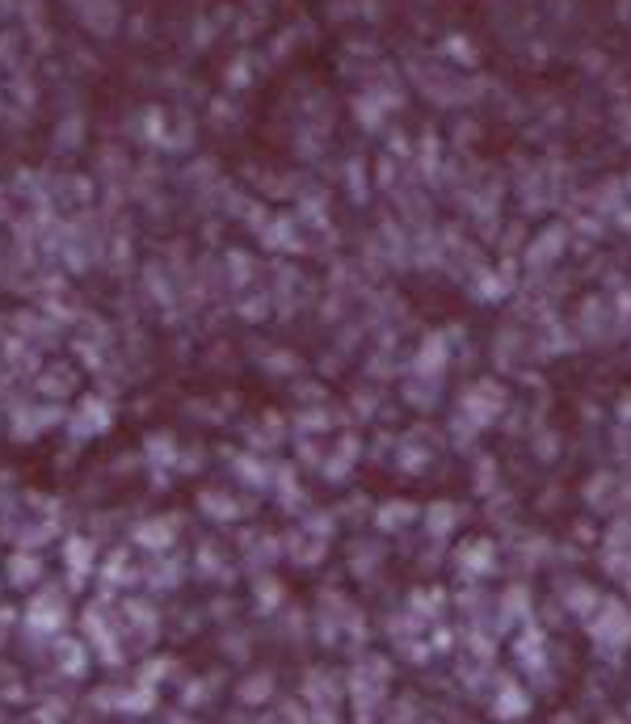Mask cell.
Returning <instances> with one entry per match:
<instances>
[{"instance_id": "obj_15", "label": "cell", "mask_w": 631, "mask_h": 724, "mask_svg": "<svg viewBox=\"0 0 631 724\" xmlns=\"http://www.w3.org/2000/svg\"><path fill=\"white\" fill-rule=\"evenodd\" d=\"M0 590H5V581H0Z\"/></svg>"}, {"instance_id": "obj_12", "label": "cell", "mask_w": 631, "mask_h": 724, "mask_svg": "<svg viewBox=\"0 0 631 724\" xmlns=\"http://www.w3.org/2000/svg\"><path fill=\"white\" fill-rule=\"evenodd\" d=\"M139 455H144V468H173L177 464V438L169 430H152L144 438V447H139Z\"/></svg>"}, {"instance_id": "obj_14", "label": "cell", "mask_w": 631, "mask_h": 724, "mask_svg": "<svg viewBox=\"0 0 631 724\" xmlns=\"http://www.w3.org/2000/svg\"><path fill=\"white\" fill-rule=\"evenodd\" d=\"M17 623H22V615H17L13 607H5V602H0V645H9V640H13Z\"/></svg>"}, {"instance_id": "obj_2", "label": "cell", "mask_w": 631, "mask_h": 724, "mask_svg": "<svg viewBox=\"0 0 631 724\" xmlns=\"http://www.w3.org/2000/svg\"><path fill=\"white\" fill-rule=\"evenodd\" d=\"M114 426V405L106 392H80L68 409V421H64V438L72 447H85V442L110 434Z\"/></svg>"}, {"instance_id": "obj_7", "label": "cell", "mask_w": 631, "mask_h": 724, "mask_svg": "<svg viewBox=\"0 0 631 724\" xmlns=\"http://www.w3.org/2000/svg\"><path fill=\"white\" fill-rule=\"evenodd\" d=\"M0 581L17 594H34L38 586L47 581V560L43 552H22V548H9L5 565H0Z\"/></svg>"}, {"instance_id": "obj_13", "label": "cell", "mask_w": 631, "mask_h": 724, "mask_svg": "<svg viewBox=\"0 0 631 724\" xmlns=\"http://www.w3.org/2000/svg\"><path fill=\"white\" fill-rule=\"evenodd\" d=\"M198 506L207 510L215 522H228V518H236V501H232L228 493H219V489H207V493H202V497H198Z\"/></svg>"}, {"instance_id": "obj_9", "label": "cell", "mask_w": 631, "mask_h": 724, "mask_svg": "<svg viewBox=\"0 0 631 724\" xmlns=\"http://www.w3.org/2000/svg\"><path fill=\"white\" fill-rule=\"evenodd\" d=\"M43 362H47V354H38L34 346H26L22 337H13V333H9L5 341H0V367H9L17 379H22V384H26V379H34L38 371H43Z\"/></svg>"}, {"instance_id": "obj_6", "label": "cell", "mask_w": 631, "mask_h": 724, "mask_svg": "<svg viewBox=\"0 0 631 724\" xmlns=\"http://www.w3.org/2000/svg\"><path fill=\"white\" fill-rule=\"evenodd\" d=\"M9 333H13V337H22L26 346H34L38 354L59 350V346H64V337H68V329L59 325V320H51L43 308L13 312V316H9Z\"/></svg>"}, {"instance_id": "obj_1", "label": "cell", "mask_w": 631, "mask_h": 724, "mask_svg": "<svg viewBox=\"0 0 631 724\" xmlns=\"http://www.w3.org/2000/svg\"><path fill=\"white\" fill-rule=\"evenodd\" d=\"M72 590L68 586H59V581H43L30 602H26V611H22V628L34 632V636H47L55 640L59 632H64V623L72 619Z\"/></svg>"}, {"instance_id": "obj_5", "label": "cell", "mask_w": 631, "mask_h": 724, "mask_svg": "<svg viewBox=\"0 0 631 724\" xmlns=\"http://www.w3.org/2000/svg\"><path fill=\"white\" fill-rule=\"evenodd\" d=\"M80 379H85V371L72 358H47L43 371L30 379V396L47 400V405H68V400L80 396Z\"/></svg>"}, {"instance_id": "obj_10", "label": "cell", "mask_w": 631, "mask_h": 724, "mask_svg": "<svg viewBox=\"0 0 631 724\" xmlns=\"http://www.w3.org/2000/svg\"><path fill=\"white\" fill-rule=\"evenodd\" d=\"M139 577V569H135V556L127 552V548H110L106 556H101V565H97V586L101 590H122L127 581H135Z\"/></svg>"}, {"instance_id": "obj_3", "label": "cell", "mask_w": 631, "mask_h": 724, "mask_svg": "<svg viewBox=\"0 0 631 724\" xmlns=\"http://www.w3.org/2000/svg\"><path fill=\"white\" fill-rule=\"evenodd\" d=\"M64 421H68L64 405H47V400L26 396L22 405L9 413V442H17V447H34V442L47 438L51 430H64Z\"/></svg>"}, {"instance_id": "obj_8", "label": "cell", "mask_w": 631, "mask_h": 724, "mask_svg": "<svg viewBox=\"0 0 631 724\" xmlns=\"http://www.w3.org/2000/svg\"><path fill=\"white\" fill-rule=\"evenodd\" d=\"M177 518H139V522H131V548H144V552H152V556H160V552H169L173 548V539H177Z\"/></svg>"}, {"instance_id": "obj_4", "label": "cell", "mask_w": 631, "mask_h": 724, "mask_svg": "<svg viewBox=\"0 0 631 724\" xmlns=\"http://www.w3.org/2000/svg\"><path fill=\"white\" fill-rule=\"evenodd\" d=\"M97 565H101V543L89 539L85 531H68L59 543V569H64V586L72 594H80L85 586L97 581Z\"/></svg>"}, {"instance_id": "obj_11", "label": "cell", "mask_w": 631, "mask_h": 724, "mask_svg": "<svg viewBox=\"0 0 631 724\" xmlns=\"http://www.w3.org/2000/svg\"><path fill=\"white\" fill-rule=\"evenodd\" d=\"M51 657H55V670L68 674V678H80L89 666V649H85V640H76V636H55Z\"/></svg>"}]
</instances>
